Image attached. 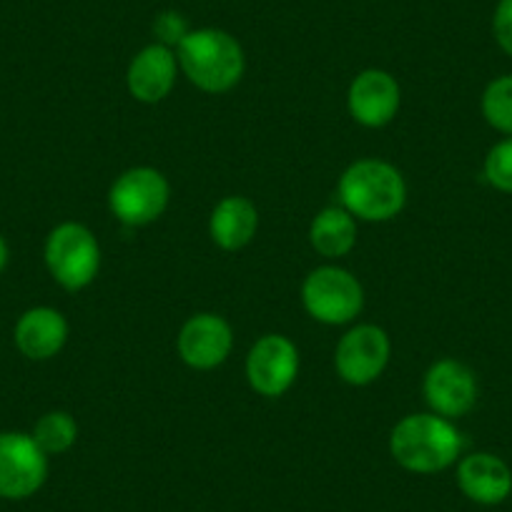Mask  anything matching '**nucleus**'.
<instances>
[{
	"label": "nucleus",
	"instance_id": "23",
	"mask_svg": "<svg viewBox=\"0 0 512 512\" xmlns=\"http://www.w3.org/2000/svg\"><path fill=\"white\" fill-rule=\"evenodd\" d=\"M6 264H8V244H6V239L0 236V272L6 269Z\"/></svg>",
	"mask_w": 512,
	"mask_h": 512
},
{
	"label": "nucleus",
	"instance_id": "18",
	"mask_svg": "<svg viewBox=\"0 0 512 512\" xmlns=\"http://www.w3.org/2000/svg\"><path fill=\"white\" fill-rule=\"evenodd\" d=\"M31 437L46 455H63L71 450L78 440V425L73 415L63 410L46 412L33 427Z\"/></svg>",
	"mask_w": 512,
	"mask_h": 512
},
{
	"label": "nucleus",
	"instance_id": "19",
	"mask_svg": "<svg viewBox=\"0 0 512 512\" xmlns=\"http://www.w3.org/2000/svg\"><path fill=\"white\" fill-rule=\"evenodd\" d=\"M482 113L487 123L512 136V76L495 78L482 93Z\"/></svg>",
	"mask_w": 512,
	"mask_h": 512
},
{
	"label": "nucleus",
	"instance_id": "16",
	"mask_svg": "<svg viewBox=\"0 0 512 512\" xmlns=\"http://www.w3.org/2000/svg\"><path fill=\"white\" fill-rule=\"evenodd\" d=\"M256 229H259V211L246 196H226L211 211L209 234L221 249H244L254 239Z\"/></svg>",
	"mask_w": 512,
	"mask_h": 512
},
{
	"label": "nucleus",
	"instance_id": "14",
	"mask_svg": "<svg viewBox=\"0 0 512 512\" xmlns=\"http://www.w3.org/2000/svg\"><path fill=\"white\" fill-rule=\"evenodd\" d=\"M457 485L477 505H500L512 492V472L497 455L475 452L457 465Z\"/></svg>",
	"mask_w": 512,
	"mask_h": 512
},
{
	"label": "nucleus",
	"instance_id": "21",
	"mask_svg": "<svg viewBox=\"0 0 512 512\" xmlns=\"http://www.w3.org/2000/svg\"><path fill=\"white\" fill-rule=\"evenodd\" d=\"M154 33L159 38L161 46H169V48H179L181 41L189 36V23L181 13L176 11H164L156 16L154 21Z\"/></svg>",
	"mask_w": 512,
	"mask_h": 512
},
{
	"label": "nucleus",
	"instance_id": "2",
	"mask_svg": "<svg viewBox=\"0 0 512 512\" xmlns=\"http://www.w3.org/2000/svg\"><path fill=\"white\" fill-rule=\"evenodd\" d=\"M339 201L352 216L364 221H390L407 201V184L387 161H354L337 186Z\"/></svg>",
	"mask_w": 512,
	"mask_h": 512
},
{
	"label": "nucleus",
	"instance_id": "8",
	"mask_svg": "<svg viewBox=\"0 0 512 512\" xmlns=\"http://www.w3.org/2000/svg\"><path fill=\"white\" fill-rule=\"evenodd\" d=\"M390 352V337L382 327L359 324L339 339L337 352H334V367L344 382L364 387L384 372V367L390 362Z\"/></svg>",
	"mask_w": 512,
	"mask_h": 512
},
{
	"label": "nucleus",
	"instance_id": "1",
	"mask_svg": "<svg viewBox=\"0 0 512 512\" xmlns=\"http://www.w3.org/2000/svg\"><path fill=\"white\" fill-rule=\"evenodd\" d=\"M390 452L397 465L417 475H432L455 465L462 452V435L447 417L407 415L390 435Z\"/></svg>",
	"mask_w": 512,
	"mask_h": 512
},
{
	"label": "nucleus",
	"instance_id": "15",
	"mask_svg": "<svg viewBox=\"0 0 512 512\" xmlns=\"http://www.w3.org/2000/svg\"><path fill=\"white\" fill-rule=\"evenodd\" d=\"M16 347L23 357L33 362H46L56 357L68 339V322L58 309L33 307L21 314L16 322Z\"/></svg>",
	"mask_w": 512,
	"mask_h": 512
},
{
	"label": "nucleus",
	"instance_id": "7",
	"mask_svg": "<svg viewBox=\"0 0 512 512\" xmlns=\"http://www.w3.org/2000/svg\"><path fill=\"white\" fill-rule=\"evenodd\" d=\"M48 477V455L26 432H0V497L26 500Z\"/></svg>",
	"mask_w": 512,
	"mask_h": 512
},
{
	"label": "nucleus",
	"instance_id": "4",
	"mask_svg": "<svg viewBox=\"0 0 512 512\" xmlns=\"http://www.w3.org/2000/svg\"><path fill=\"white\" fill-rule=\"evenodd\" d=\"M46 267L68 292L88 287L101 267V246L88 226L66 221L46 239Z\"/></svg>",
	"mask_w": 512,
	"mask_h": 512
},
{
	"label": "nucleus",
	"instance_id": "9",
	"mask_svg": "<svg viewBox=\"0 0 512 512\" xmlns=\"http://www.w3.org/2000/svg\"><path fill=\"white\" fill-rule=\"evenodd\" d=\"M299 374V352L284 334H264L246 357V379L262 397H282Z\"/></svg>",
	"mask_w": 512,
	"mask_h": 512
},
{
	"label": "nucleus",
	"instance_id": "11",
	"mask_svg": "<svg viewBox=\"0 0 512 512\" xmlns=\"http://www.w3.org/2000/svg\"><path fill=\"white\" fill-rule=\"evenodd\" d=\"M402 91L395 76L382 68H367L352 81L347 93L349 113L367 128H382L400 111Z\"/></svg>",
	"mask_w": 512,
	"mask_h": 512
},
{
	"label": "nucleus",
	"instance_id": "10",
	"mask_svg": "<svg viewBox=\"0 0 512 512\" xmlns=\"http://www.w3.org/2000/svg\"><path fill=\"white\" fill-rule=\"evenodd\" d=\"M425 400L440 417H462L477 402V379L467 364L440 359L425 374Z\"/></svg>",
	"mask_w": 512,
	"mask_h": 512
},
{
	"label": "nucleus",
	"instance_id": "3",
	"mask_svg": "<svg viewBox=\"0 0 512 512\" xmlns=\"http://www.w3.org/2000/svg\"><path fill=\"white\" fill-rule=\"evenodd\" d=\"M181 71L206 93H224L244 76V51L231 33L221 28L191 31L176 48Z\"/></svg>",
	"mask_w": 512,
	"mask_h": 512
},
{
	"label": "nucleus",
	"instance_id": "5",
	"mask_svg": "<svg viewBox=\"0 0 512 512\" xmlns=\"http://www.w3.org/2000/svg\"><path fill=\"white\" fill-rule=\"evenodd\" d=\"M169 181L151 166H136L113 181L108 209L121 224L146 226L159 219L169 206Z\"/></svg>",
	"mask_w": 512,
	"mask_h": 512
},
{
	"label": "nucleus",
	"instance_id": "20",
	"mask_svg": "<svg viewBox=\"0 0 512 512\" xmlns=\"http://www.w3.org/2000/svg\"><path fill=\"white\" fill-rule=\"evenodd\" d=\"M485 176L495 189L512 194V139L492 146L485 159Z\"/></svg>",
	"mask_w": 512,
	"mask_h": 512
},
{
	"label": "nucleus",
	"instance_id": "6",
	"mask_svg": "<svg viewBox=\"0 0 512 512\" xmlns=\"http://www.w3.org/2000/svg\"><path fill=\"white\" fill-rule=\"evenodd\" d=\"M304 309L322 324H347L362 312L364 292L354 274L339 267H319L302 284Z\"/></svg>",
	"mask_w": 512,
	"mask_h": 512
},
{
	"label": "nucleus",
	"instance_id": "12",
	"mask_svg": "<svg viewBox=\"0 0 512 512\" xmlns=\"http://www.w3.org/2000/svg\"><path fill=\"white\" fill-rule=\"evenodd\" d=\"M181 359L194 369H214L226 362L234 347V332L219 314H194L176 339Z\"/></svg>",
	"mask_w": 512,
	"mask_h": 512
},
{
	"label": "nucleus",
	"instance_id": "22",
	"mask_svg": "<svg viewBox=\"0 0 512 512\" xmlns=\"http://www.w3.org/2000/svg\"><path fill=\"white\" fill-rule=\"evenodd\" d=\"M492 31L502 51L512 56V0H500L492 16Z\"/></svg>",
	"mask_w": 512,
	"mask_h": 512
},
{
	"label": "nucleus",
	"instance_id": "17",
	"mask_svg": "<svg viewBox=\"0 0 512 512\" xmlns=\"http://www.w3.org/2000/svg\"><path fill=\"white\" fill-rule=\"evenodd\" d=\"M309 241L327 259L349 254L357 244V221L344 206H327L314 216L309 226Z\"/></svg>",
	"mask_w": 512,
	"mask_h": 512
},
{
	"label": "nucleus",
	"instance_id": "13",
	"mask_svg": "<svg viewBox=\"0 0 512 512\" xmlns=\"http://www.w3.org/2000/svg\"><path fill=\"white\" fill-rule=\"evenodd\" d=\"M179 71V58L174 48L151 43L141 48L128 66L126 83L128 91L141 103H159L171 93Z\"/></svg>",
	"mask_w": 512,
	"mask_h": 512
}]
</instances>
